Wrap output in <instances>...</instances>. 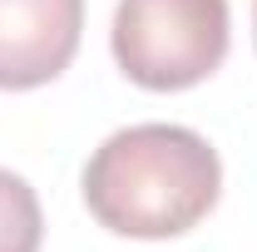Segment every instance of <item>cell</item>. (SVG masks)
<instances>
[{"instance_id": "1", "label": "cell", "mask_w": 257, "mask_h": 252, "mask_svg": "<svg viewBox=\"0 0 257 252\" xmlns=\"http://www.w3.org/2000/svg\"><path fill=\"white\" fill-rule=\"evenodd\" d=\"M218 149L183 124H128L84 163V208L119 237H183L218 208Z\"/></svg>"}, {"instance_id": "2", "label": "cell", "mask_w": 257, "mask_h": 252, "mask_svg": "<svg viewBox=\"0 0 257 252\" xmlns=\"http://www.w3.org/2000/svg\"><path fill=\"white\" fill-rule=\"evenodd\" d=\"M227 0H119L109 30L119 69L154 94L203 84L227 60Z\"/></svg>"}, {"instance_id": "3", "label": "cell", "mask_w": 257, "mask_h": 252, "mask_svg": "<svg viewBox=\"0 0 257 252\" xmlns=\"http://www.w3.org/2000/svg\"><path fill=\"white\" fill-rule=\"evenodd\" d=\"M84 30V0H0V89L60 79Z\"/></svg>"}, {"instance_id": "4", "label": "cell", "mask_w": 257, "mask_h": 252, "mask_svg": "<svg viewBox=\"0 0 257 252\" xmlns=\"http://www.w3.org/2000/svg\"><path fill=\"white\" fill-rule=\"evenodd\" d=\"M45 237V213H40V198L35 188L0 168V252H40Z\"/></svg>"}, {"instance_id": "5", "label": "cell", "mask_w": 257, "mask_h": 252, "mask_svg": "<svg viewBox=\"0 0 257 252\" xmlns=\"http://www.w3.org/2000/svg\"><path fill=\"white\" fill-rule=\"evenodd\" d=\"M252 40H257V0H252Z\"/></svg>"}]
</instances>
